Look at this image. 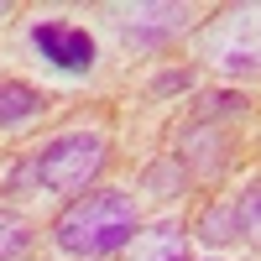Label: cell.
Instances as JSON below:
<instances>
[{"mask_svg":"<svg viewBox=\"0 0 261 261\" xmlns=\"http://www.w3.org/2000/svg\"><path fill=\"white\" fill-rule=\"evenodd\" d=\"M146 183H151V193H183V167L178 162H157L146 172Z\"/></svg>","mask_w":261,"mask_h":261,"instance_id":"9","label":"cell"},{"mask_svg":"<svg viewBox=\"0 0 261 261\" xmlns=\"http://www.w3.org/2000/svg\"><path fill=\"white\" fill-rule=\"evenodd\" d=\"M42 115V94L32 89V84H0V130H16V125H27Z\"/></svg>","mask_w":261,"mask_h":261,"instance_id":"6","label":"cell"},{"mask_svg":"<svg viewBox=\"0 0 261 261\" xmlns=\"http://www.w3.org/2000/svg\"><path fill=\"white\" fill-rule=\"evenodd\" d=\"M27 241H32L27 220H21V214H0V261L21 256V251H27Z\"/></svg>","mask_w":261,"mask_h":261,"instance_id":"7","label":"cell"},{"mask_svg":"<svg viewBox=\"0 0 261 261\" xmlns=\"http://www.w3.org/2000/svg\"><path fill=\"white\" fill-rule=\"evenodd\" d=\"M183 84H188V73H162L157 84H151V89H157V94H167V89H183Z\"/></svg>","mask_w":261,"mask_h":261,"instance_id":"11","label":"cell"},{"mask_svg":"<svg viewBox=\"0 0 261 261\" xmlns=\"http://www.w3.org/2000/svg\"><path fill=\"white\" fill-rule=\"evenodd\" d=\"M125 261H183V235L172 225H151V230H136L125 246Z\"/></svg>","mask_w":261,"mask_h":261,"instance_id":"5","label":"cell"},{"mask_svg":"<svg viewBox=\"0 0 261 261\" xmlns=\"http://www.w3.org/2000/svg\"><path fill=\"white\" fill-rule=\"evenodd\" d=\"M53 235L68 256H115L136 235V209L120 188H89L58 214Z\"/></svg>","mask_w":261,"mask_h":261,"instance_id":"1","label":"cell"},{"mask_svg":"<svg viewBox=\"0 0 261 261\" xmlns=\"http://www.w3.org/2000/svg\"><path fill=\"white\" fill-rule=\"evenodd\" d=\"M0 11H6V6H0Z\"/></svg>","mask_w":261,"mask_h":261,"instance_id":"12","label":"cell"},{"mask_svg":"<svg viewBox=\"0 0 261 261\" xmlns=\"http://www.w3.org/2000/svg\"><path fill=\"white\" fill-rule=\"evenodd\" d=\"M204 230V241H230V235H235V209H204V220H199Z\"/></svg>","mask_w":261,"mask_h":261,"instance_id":"8","label":"cell"},{"mask_svg":"<svg viewBox=\"0 0 261 261\" xmlns=\"http://www.w3.org/2000/svg\"><path fill=\"white\" fill-rule=\"evenodd\" d=\"M37 167V178L58 188V193H84L94 178H99V167H105V141L99 136H58L42 146V157L32 162Z\"/></svg>","mask_w":261,"mask_h":261,"instance_id":"3","label":"cell"},{"mask_svg":"<svg viewBox=\"0 0 261 261\" xmlns=\"http://www.w3.org/2000/svg\"><path fill=\"white\" fill-rule=\"evenodd\" d=\"M32 47L47 58L53 68H63V73H89L94 58H99L94 37L84 27H73V21H37L32 27Z\"/></svg>","mask_w":261,"mask_h":261,"instance_id":"4","label":"cell"},{"mask_svg":"<svg viewBox=\"0 0 261 261\" xmlns=\"http://www.w3.org/2000/svg\"><path fill=\"white\" fill-rule=\"evenodd\" d=\"M235 225L251 230V235H261V193H246V199H241V209H235Z\"/></svg>","mask_w":261,"mask_h":261,"instance_id":"10","label":"cell"},{"mask_svg":"<svg viewBox=\"0 0 261 261\" xmlns=\"http://www.w3.org/2000/svg\"><path fill=\"white\" fill-rule=\"evenodd\" d=\"M199 47L220 68H261V6H230L199 32Z\"/></svg>","mask_w":261,"mask_h":261,"instance_id":"2","label":"cell"}]
</instances>
